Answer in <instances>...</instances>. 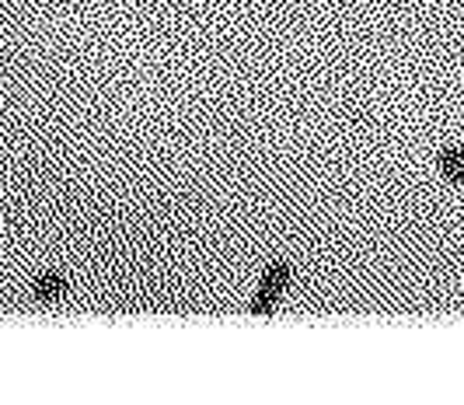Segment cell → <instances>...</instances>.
Returning <instances> with one entry per match:
<instances>
[{"mask_svg": "<svg viewBox=\"0 0 464 405\" xmlns=\"http://www.w3.org/2000/svg\"><path fill=\"white\" fill-rule=\"evenodd\" d=\"M290 280H294V265L286 263V259L269 263L266 273H262V280H258V290H256V297H252V304H248V311H252L256 318H269V314L276 311L279 301H283Z\"/></svg>", "mask_w": 464, "mask_h": 405, "instance_id": "1", "label": "cell"}, {"mask_svg": "<svg viewBox=\"0 0 464 405\" xmlns=\"http://www.w3.org/2000/svg\"><path fill=\"white\" fill-rule=\"evenodd\" d=\"M67 294H70V280L63 273H56V269H46V273H39L32 280V301L35 304H60Z\"/></svg>", "mask_w": 464, "mask_h": 405, "instance_id": "2", "label": "cell"}, {"mask_svg": "<svg viewBox=\"0 0 464 405\" xmlns=\"http://www.w3.org/2000/svg\"><path fill=\"white\" fill-rule=\"evenodd\" d=\"M437 168H440L443 182L450 189H464V147H454V143L440 147L437 150Z\"/></svg>", "mask_w": 464, "mask_h": 405, "instance_id": "3", "label": "cell"}]
</instances>
